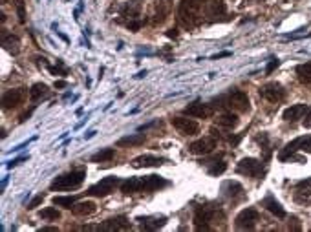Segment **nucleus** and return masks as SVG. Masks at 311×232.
Here are the masks:
<instances>
[{
	"mask_svg": "<svg viewBox=\"0 0 311 232\" xmlns=\"http://www.w3.org/2000/svg\"><path fill=\"white\" fill-rule=\"evenodd\" d=\"M205 6L203 0H181L180 4V11H178V18H180V24L183 28H194L201 22V9Z\"/></svg>",
	"mask_w": 311,
	"mask_h": 232,
	"instance_id": "nucleus-1",
	"label": "nucleus"
},
{
	"mask_svg": "<svg viewBox=\"0 0 311 232\" xmlns=\"http://www.w3.org/2000/svg\"><path fill=\"white\" fill-rule=\"evenodd\" d=\"M86 177L84 170H72V172H66L63 176L55 177L51 181V190H75L79 188L82 181Z\"/></svg>",
	"mask_w": 311,
	"mask_h": 232,
	"instance_id": "nucleus-2",
	"label": "nucleus"
},
{
	"mask_svg": "<svg viewBox=\"0 0 311 232\" xmlns=\"http://www.w3.org/2000/svg\"><path fill=\"white\" fill-rule=\"evenodd\" d=\"M117 186H121V181L119 177L115 176H108V177H103L99 183L92 185L90 188H88V196H96V198H104V196H108L110 192H114Z\"/></svg>",
	"mask_w": 311,
	"mask_h": 232,
	"instance_id": "nucleus-3",
	"label": "nucleus"
},
{
	"mask_svg": "<svg viewBox=\"0 0 311 232\" xmlns=\"http://www.w3.org/2000/svg\"><path fill=\"white\" fill-rule=\"evenodd\" d=\"M222 106H227V108H231L234 112H247L249 108H251L249 97L244 92H240V90H232L231 93L224 99Z\"/></svg>",
	"mask_w": 311,
	"mask_h": 232,
	"instance_id": "nucleus-4",
	"label": "nucleus"
},
{
	"mask_svg": "<svg viewBox=\"0 0 311 232\" xmlns=\"http://www.w3.org/2000/svg\"><path fill=\"white\" fill-rule=\"evenodd\" d=\"M302 150V152H311V136H304V137H296L295 141L286 144V148L280 152L278 159L286 161L289 155H293L295 152Z\"/></svg>",
	"mask_w": 311,
	"mask_h": 232,
	"instance_id": "nucleus-5",
	"label": "nucleus"
},
{
	"mask_svg": "<svg viewBox=\"0 0 311 232\" xmlns=\"http://www.w3.org/2000/svg\"><path fill=\"white\" fill-rule=\"evenodd\" d=\"M258 221V210L256 208H244L234 219V227L240 231H253Z\"/></svg>",
	"mask_w": 311,
	"mask_h": 232,
	"instance_id": "nucleus-6",
	"label": "nucleus"
},
{
	"mask_svg": "<svg viewBox=\"0 0 311 232\" xmlns=\"http://www.w3.org/2000/svg\"><path fill=\"white\" fill-rule=\"evenodd\" d=\"M260 95L271 103H280L286 99V90L280 82H267L260 88Z\"/></svg>",
	"mask_w": 311,
	"mask_h": 232,
	"instance_id": "nucleus-7",
	"label": "nucleus"
},
{
	"mask_svg": "<svg viewBox=\"0 0 311 232\" xmlns=\"http://www.w3.org/2000/svg\"><path fill=\"white\" fill-rule=\"evenodd\" d=\"M236 172L247 177H258L262 174V163L258 159H253V157H246V159H242L238 163Z\"/></svg>",
	"mask_w": 311,
	"mask_h": 232,
	"instance_id": "nucleus-8",
	"label": "nucleus"
},
{
	"mask_svg": "<svg viewBox=\"0 0 311 232\" xmlns=\"http://www.w3.org/2000/svg\"><path fill=\"white\" fill-rule=\"evenodd\" d=\"M170 123L181 136H194L199 132V124L194 119H189V117H174Z\"/></svg>",
	"mask_w": 311,
	"mask_h": 232,
	"instance_id": "nucleus-9",
	"label": "nucleus"
},
{
	"mask_svg": "<svg viewBox=\"0 0 311 232\" xmlns=\"http://www.w3.org/2000/svg\"><path fill=\"white\" fill-rule=\"evenodd\" d=\"M26 99V90L24 88H15V90H8L4 95H2V108L4 110H11L18 104H22Z\"/></svg>",
	"mask_w": 311,
	"mask_h": 232,
	"instance_id": "nucleus-10",
	"label": "nucleus"
},
{
	"mask_svg": "<svg viewBox=\"0 0 311 232\" xmlns=\"http://www.w3.org/2000/svg\"><path fill=\"white\" fill-rule=\"evenodd\" d=\"M216 148V139L214 137H201L198 141L189 144V152L194 155H207Z\"/></svg>",
	"mask_w": 311,
	"mask_h": 232,
	"instance_id": "nucleus-11",
	"label": "nucleus"
},
{
	"mask_svg": "<svg viewBox=\"0 0 311 232\" xmlns=\"http://www.w3.org/2000/svg\"><path fill=\"white\" fill-rule=\"evenodd\" d=\"M170 9H172V0H156L154 13H152V24L154 26L163 24L167 20Z\"/></svg>",
	"mask_w": 311,
	"mask_h": 232,
	"instance_id": "nucleus-12",
	"label": "nucleus"
},
{
	"mask_svg": "<svg viewBox=\"0 0 311 232\" xmlns=\"http://www.w3.org/2000/svg\"><path fill=\"white\" fill-rule=\"evenodd\" d=\"M196 217H201V219L207 221L211 227H213V223L224 225L225 221V214L222 210H218V208H199L198 212H196Z\"/></svg>",
	"mask_w": 311,
	"mask_h": 232,
	"instance_id": "nucleus-13",
	"label": "nucleus"
},
{
	"mask_svg": "<svg viewBox=\"0 0 311 232\" xmlns=\"http://www.w3.org/2000/svg\"><path fill=\"white\" fill-rule=\"evenodd\" d=\"M99 231H128V229H132V225L128 221L125 216H115V217H110V219H106L104 223H101L97 227Z\"/></svg>",
	"mask_w": 311,
	"mask_h": 232,
	"instance_id": "nucleus-14",
	"label": "nucleus"
},
{
	"mask_svg": "<svg viewBox=\"0 0 311 232\" xmlns=\"http://www.w3.org/2000/svg\"><path fill=\"white\" fill-rule=\"evenodd\" d=\"M225 11H227V8H225V2H222V0H209L203 6V15L207 16L209 20H216L218 16H224Z\"/></svg>",
	"mask_w": 311,
	"mask_h": 232,
	"instance_id": "nucleus-15",
	"label": "nucleus"
},
{
	"mask_svg": "<svg viewBox=\"0 0 311 232\" xmlns=\"http://www.w3.org/2000/svg\"><path fill=\"white\" fill-rule=\"evenodd\" d=\"M119 13L123 18H127V24L136 22V20H139V16H141V2H139V0L127 2V4L121 8Z\"/></svg>",
	"mask_w": 311,
	"mask_h": 232,
	"instance_id": "nucleus-16",
	"label": "nucleus"
},
{
	"mask_svg": "<svg viewBox=\"0 0 311 232\" xmlns=\"http://www.w3.org/2000/svg\"><path fill=\"white\" fill-rule=\"evenodd\" d=\"M185 115L189 117H198V119H207L213 115V108L209 104H203V103H192L189 104L187 108L183 110Z\"/></svg>",
	"mask_w": 311,
	"mask_h": 232,
	"instance_id": "nucleus-17",
	"label": "nucleus"
},
{
	"mask_svg": "<svg viewBox=\"0 0 311 232\" xmlns=\"http://www.w3.org/2000/svg\"><path fill=\"white\" fill-rule=\"evenodd\" d=\"M295 201L300 205H311V179L300 181L295 188Z\"/></svg>",
	"mask_w": 311,
	"mask_h": 232,
	"instance_id": "nucleus-18",
	"label": "nucleus"
},
{
	"mask_svg": "<svg viewBox=\"0 0 311 232\" xmlns=\"http://www.w3.org/2000/svg\"><path fill=\"white\" fill-rule=\"evenodd\" d=\"M165 163V159H161V157H156V155H150V154H147V155H139V157H134L132 159V167L134 168H150V167H161Z\"/></svg>",
	"mask_w": 311,
	"mask_h": 232,
	"instance_id": "nucleus-19",
	"label": "nucleus"
},
{
	"mask_svg": "<svg viewBox=\"0 0 311 232\" xmlns=\"http://www.w3.org/2000/svg\"><path fill=\"white\" fill-rule=\"evenodd\" d=\"M121 192L127 194V196L143 192V177H130V179L121 181Z\"/></svg>",
	"mask_w": 311,
	"mask_h": 232,
	"instance_id": "nucleus-20",
	"label": "nucleus"
},
{
	"mask_svg": "<svg viewBox=\"0 0 311 232\" xmlns=\"http://www.w3.org/2000/svg\"><path fill=\"white\" fill-rule=\"evenodd\" d=\"M137 221L141 223L143 231H158L163 225L167 223L165 216H147V217H137Z\"/></svg>",
	"mask_w": 311,
	"mask_h": 232,
	"instance_id": "nucleus-21",
	"label": "nucleus"
},
{
	"mask_svg": "<svg viewBox=\"0 0 311 232\" xmlns=\"http://www.w3.org/2000/svg\"><path fill=\"white\" fill-rule=\"evenodd\" d=\"M168 181L167 179H163L161 176H156V174H152V176H145L143 177V192H152V190H160L163 186H167Z\"/></svg>",
	"mask_w": 311,
	"mask_h": 232,
	"instance_id": "nucleus-22",
	"label": "nucleus"
},
{
	"mask_svg": "<svg viewBox=\"0 0 311 232\" xmlns=\"http://www.w3.org/2000/svg\"><path fill=\"white\" fill-rule=\"evenodd\" d=\"M222 192H225V196H229L232 201L244 198V186L236 181H225L224 186H222Z\"/></svg>",
	"mask_w": 311,
	"mask_h": 232,
	"instance_id": "nucleus-23",
	"label": "nucleus"
},
{
	"mask_svg": "<svg viewBox=\"0 0 311 232\" xmlns=\"http://www.w3.org/2000/svg\"><path fill=\"white\" fill-rule=\"evenodd\" d=\"M97 210L94 201H79L72 207V212L75 216H92Z\"/></svg>",
	"mask_w": 311,
	"mask_h": 232,
	"instance_id": "nucleus-24",
	"label": "nucleus"
},
{
	"mask_svg": "<svg viewBox=\"0 0 311 232\" xmlns=\"http://www.w3.org/2000/svg\"><path fill=\"white\" fill-rule=\"evenodd\" d=\"M308 112V106L306 104H293L289 106L286 112H284V121H296V119H302L304 115Z\"/></svg>",
	"mask_w": 311,
	"mask_h": 232,
	"instance_id": "nucleus-25",
	"label": "nucleus"
},
{
	"mask_svg": "<svg viewBox=\"0 0 311 232\" xmlns=\"http://www.w3.org/2000/svg\"><path fill=\"white\" fill-rule=\"evenodd\" d=\"M262 207H265L271 214H275L277 217H286V210H284V207H282V205H280L278 201L275 200L273 196H267V198L262 201Z\"/></svg>",
	"mask_w": 311,
	"mask_h": 232,
	"instance_id": "nucleus-26",
	"label": "nucleus"
},
{
	"mask_svg": "<svg viewBox=\"0 0 311 232\" xmlns=\"http://www.w3.org/2000/svg\"><path fill=\"white\" fill-rule=\"evenodd\" d=\"M205 167L209 168V174L211 176H220V174H224L227 165H225L222 157H213L211 161H205Z\"/></svg>",
	"mask_w": 311,
	"mask_h": 232,
	"instance_id": "nucleus-27",
	"label": "nucleus"
},
{
	"mask_svg": "<svg viewBox=\"0 0 311 232\" xmlns=\"http://www.w3.org/2000/svg\"><path fill=\"white\" fill-rule=\"evenodd\" d=\"M48 95V86L44 84V82H37V84H33L32 90H30V97H32L33 103H37L40 99H44V97Z\"/></svg>",
	"mask_w": 311,
	"mask_h": 232,
	"instance_id": "nucleus-28",
	"label": "nucleus"
},
{
	"mask_svg": "<svg viewBox=\"0 0 311 232\" xmlns=\"http://www.w3.org/2000/svg\"><path fill=\"white\" fill-rule=\"evenodd\" d=\"M216 123L220 124V126H224V128H234L236 124H238V117L234 115V113H222L218 119H216Z\"/></svg>",
	"mask_w": 311,
	"mask_h": 232,
	"instance_id": "nucleus-29",
	"label": "nucleus"
},
{
	"mask_svg": "<svg viewBox=\"0 0 311 232\" xmlns=\"http://www.w3.org/2000/svg\"><path fill=\"white\" fill-rule=\"evenodd\" d=\"M145 143V136L136 134V136H127L117 141V146H139Z\"/></svg>",
	"mask_w": 311,
	"mask_h": 232,
	"instance_id": "nucleus-30",
	"label": "nucleus"
},
{
	"mask_svg": "<svg viewBox=\"0 0 311 232\" xmlns=\"http://www.w3.org/2000/svg\"><path fill=\"white\" fill-rule=\"evenodd\" d=\"M77 203V196H55L53 198V205L63 208H72Z\"/></svg>",
	"mask_w": 311,
	"mask_h": 232,
	"instance_id": "nucleus-31",
	"label": "nucleus"
},
{
	"mask_svg": "<svg viewBox=\"0 0 311 232\" xmlns=\"http://www.w3.org/2000/svg\"><path fill=\"white\" fill-rule=\"evenodd\" d=\"M296 75H298V79L302 80V82L311 84V62L296 66Z\"/></svg>",
	"mask_w": 311,
	"mask_h": 232,
	"instance_id": "nucleus-32",
	"label": "nucleus"
},
{
	"mask_svg": "<svg viewBox=\"0 0 311 232\" xmlns=\"http://www.w3.org/2000/svg\"><path fill=\"white\" fill-rule=\"evenodd\" d=\"M39 216L42 217V219H46V221H57V219H61V212H59L55 207H46L40 210Z\"/></svg>",
	"mask_w": 311,
	"mask_h": 232,
	"instance_id": "nucleus-33",
	"label": "nucleus"
},
{
	"mask_svg": "<svg viewBox=\"0 0 311 232\" xmlns=\"http://www.w3.org/2000/svg\"><path fill=\"white\" fill-rule=\"evenodd\" d=\"M115 155L112 148H104L101 152H97L96 155H92V163H104V161H110Z\"/></svg>",
	"mask_w": 311,
	"mask_h": 232,
	"instance_id": "nucleus-34",
	"label": "nucleus"
},
{
	"mask_svg": "<svg viewBox=\"0 0 311 232\" xmlns=\"http://www.w3.org/2000/svg\"><path fill=\"white\" fill-rule=\"evenodd\" d=\"M194 227H196V231H211L213 227L207 223V221H203L201 217H194Z\"/></svg>",
	"mask_w": 311,
	"mask_h": 232,
	"instance_id": "nucleus-35",
	"label": "nucleus"
},
{
	"mask_svg": "<svg viewBox=\"0 0 311 232\" xmlns=\"http://www.w3.org/2000/svg\"><path fill=\"white\" fill-rule=\"evenodd\" d=\"M42 201H44V196H42V194H39V196H35V198H33V200L28 203V208H30V210H33V208L39 207Z\"/></svg>",
	"mask_w": 311,
	"mask_h": 232,
	"instance_id": "nucleus-36",
	"label": "nucleus"
},
{
	"mask_svg": "<svg viewBox=\"0 0 311 232\" xmlns=\"http://www.w3.org/2000/svg\"><path fill=\"white\" fill-rule=\"evenodd\" d=\"M16 9H18V16H20V22L26 20V11H24V0H16Z\"/></svg>",
	"mask_w": 311,
	"mask_h": 232,
	"instance_id": "nucleus-37",
	"label": "nucleus"
},
{
	"mask_svg": "<svg viewBox=\"0 0 311 232\" xmlns=\"http://www.w3.org/2000/svg\"><path fill=\"white\" fill-rule=\"evenodd\" d=\"M300 229H302V227H300V221H298V217H291V219H289V231H300Z\"/></svg>",
	"mask_w": 311,
	"mask_h": 232,
	"instance_id": "nucleus-38",
	"label": "nucleus"
},
{
	"mask_svg": "<svg viewBox=\"0 0 311 232\" xmlns=\"http://www.w3.org/2000/svg\"><path fill=\"white\" fill-rule=\"evenodd\" d=\"M278 64H280L278 59H271V62H269L267 68H265V73H267V75H271V73L275 72V68H278Z\"/></svg>",
	"mask_w": 311,
	"mask_h": 232,
	"instance_id": "nucleus-39",
	"label": "nucleus"
},
{
	"mask_svg": "<svg viewBox=\"0 0 311 232\" xmlns=\"http://www.w3.org/2000/svg\"><path fill=\"white\" fill-rule=\"evenodd\" d=\"M141 26H143V20H136V22H130V24H127V28L130 30V31H137Z\"/></svg>",
	"mask_w": 311,
	"mask_h": 232,
	"instance_id": "nucleus-40",
	"label": "nucleus"
},
{
	"mask_svg": "<svg viewBox=\"0 0 311 232\" xmlns=\"http://www.w3.org/2000/svg\"><path fill=\"white\" fill-rule=\"evenodd\" d=\"M302 123H304V128H311V106L308 108V112H306V119H304Z\"/></svg>",
	"mask_w": 311,
	"mask_h": 232,
	"instance_id": "nucleus-41",
	"label": "nucleus"
},
{
	"mask_svg": "<svg viewBox=\"0 0 311 232\" xmlns=\"http://www.w3.org/2000/svg\"><path fill=\"white\" fill-rule=\"evenodd\" d=\"M24 159H28V157H26V155H22V157H18V159H13V161H9L8 163V167L9 168H13V167H16V165H20V163H22V161Z\"/></svg>",
	"mask_w": 311,
	"mask_h": 232,
	"instance_id": "nucleus-42",
	"label": "nucleus"
},
{
	"mask_svg": "<svg viewBox=\"0 0 311 232\" xmlns=\"http://www.w3.org/2000/svg\"><path fill=\"white\" fill-rule=\"evenodd\" d=\"M48 70L53 73V75H66V70H61V68H51V66H49Z\"/></svg>",
	"mask_w": 311,
	"mask_h": 232,
	"instance_id": "nucleus-43",
	"label": "nucleus"
},
{
	"mask_svg": "<svg viewBox=\"0 0 311 232\" xmlns=\"http://www.w3.org/2000/svg\"><path fill=\"white\" fill-rule=\"evenodd\" d=\"M55 88H66V80H55Z\"/></svg>",
	"mask_w": 311,
	"mask_h": 232,
	"instance_id": "nucleus-44",
	"label": "nucleus"
},
{
	"mask_svg": "<svg viewBox=\"0 0 311 232\" xmlns=\"http://www.w3.org/2000/svg\"><path fill=\"white\" fill-rule=\"evenodd\" d=\"M167 37H170V39H172V37H178V30H168V33H167Z\"/></svg>",
	"mask_w": 311,
	"mask_h": 232,
	"instance_id": "nucleus-45",
	"label": "nucleus"
},
{
	"mask_svg": "<svg viewBox=\"0 0 311 232\" xmlns=\"http://www.w3.org/2000/svg\"><path fill=\"white\" fill-rule=\"evenodd\" d=\"M229 55H231L229 51H222V53H218V55H214L213 59H222V57H229Z\"/></svg>",
	"mask_w": 311,
	"mask_h": 232,
	"instance_id": "nucleus-46",
	"label": "nucleus"
},
{
	"mask_svg": "<svg viewBox=\"0 0 311 232\" xmlns=\"http://www.w3.org/2000/svg\"><path fill=\"white\" fill-rule=\"evenodd\" d=\"M96 134H97L96 130H92V132H88V134H84V139H92V137L96 136Z\"/></svg>",
	"mask_w": 311,
	"mask_h": 232,
	"instance_id": "nucleus-47",
	"label": "nucleus"
},
{
	"mask_svg": "<svg viewBox=\"0 0 311 232\" xmlns=\"http://www.w3.org/2000/svg\"><path fill=\"white\" fill-rule=\"evenodd\" d=\"M42 231L44 232H57V227H44Z\"/></svg>",
	"mask_w": 311,
	"mask_h": 232,
	"instance_id": "nucleus-48",
	"label": "nucleus"
},
{
	"mask_svg": "<svg viewBox=\"0 0 311 232\" xmlns=\"http://www.w3.org/2000/svg\"><path fill=\"white\" fill-rule=\"evenodd\" d=\"M6 185H8V177H4V181H2V190L6 188Z\"/></svg>",
	"mask_w": 311,
	"mask_h": 232,
	"instance_id": "nucleus-49",
	"label": "nucleus"
},
{
	"mask_svg": "<svg viewBox=\"0 0 311 232\" xmlns=\"http://www.w3.org/2000/svg\"><path fill=\"white\" fill-rule=\"evenodd\" d=\"M145 75H147V72H139L136 77H137V79H141V77H145Z\"/></svg>",
	"mask_w": 311,
	"mask_h": 232,
	"instance_id": "nucleus-50",
	"label": "nucleus"
}]
</instances>
